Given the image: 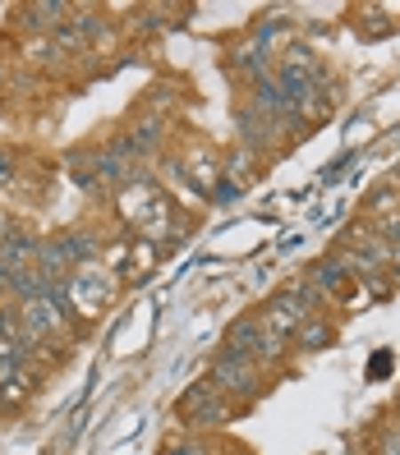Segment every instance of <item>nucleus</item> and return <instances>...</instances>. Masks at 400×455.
Masks as SVG:
<instances>
[{"mask_svg":"<svg viewBox=\"0 0 400 455\" xmlns=\"http://www.w3.org/2000/svg\"><path fill=\"white\" fill-rule=\"evenodd\" d=\"M212 387L221 395H258L262 391V378H258V363L244 359V355H230L221 350L217 363H212Z\"/></svg>","mask_w":400,"mask_h":455,"instance_id":"nucleus-5","label":"nucleus"},{"mask_svg":"<svg viewBox=\"0 0 400 455\" xmlns=\"http://www.w3.org/2000/svg\"><path fill=\"white\" fill-rule=\"evenodd\" d=\"M56 244L65 249L74 272H78V267H97V258H106V249L97 244L92 230H65V235H56Z\"/></svg>","mask_w":400,"mask_h":455,"instance_id":"nucleus-7","label":"nucleus"},{"mask_svg":"<svg viewBox=\"0 0 400 455\" xmlns=\"http://www.w3.org/2000/svg\"><path fill=\"white\" fill-rule=\"evenodd\" d=\"M317 294H327V299H332V294H340L345 285H350V276H345V267L336 262V258H323V262H313L308 267V276H304Z\"/></svg>","mask_w":400,"mask_h":455,"instance_id":"nucleus-8","label":"nucleus"},{"mask_svg":"<svg viewBox=\"0 0 400 455\" xmlns=\"http://www.w3.org/2000/svg\"><path fill=\"white\" fill-rule=\"evenodd\" d=\"M19 14H23V28H33V33H56L60 23H65V14H69V5H23Z\"/></svg>","mask_w":400,"mask_h":455,"instance_id":"nucleus-10","label":"nucleus"},{"mask_svg":"<svg viewBox=\"0 0 400 455\" xmlns=\"http://www.w3.org/2000/svg\"><path fill=\"white\" fill-rule=\"evenodd\" d=\"M175 414L184 419V423H198V427H212V423H226L235 410L226 405V395L212 387V378L207 382H194L189 391H184L180 400H175Z\"/></svg>","mask_w":400,"mask_h":455,"instance_id":"nucleus-4","label":"nucleus"},{"mask_svg":"<svg viewBox=\"0 0 400 455\" xmlns=\"http://www.w3.org/2000/svg\"><path fill=\"white\" fill-rule=\"evenodd\" d=\"M226 350L230 355H244V359H281L285 355V340H276L272 331H262V323H258V313H244V317H235V323L226 327Z\"/></svg>","mask_w":400,"mask_h":455,"instance_id":"nucleus-3","label":"nucleus"},{"mask_svg":"<svg viewBox=\"0 0 400 455\" xmlns=\"http://www.w3.org/2000/svg\"><path fill=\"white\" fill-rule=\"evenodd\" d=\"M28 395H33V372H28V363L14 368L10 378H0V410H19Z\"/></svg>","mask_w":400,"mask_h":455,"instance_id":"nucleus-9","label":"nucleus"},{"mask_svg":"<svg viewBox=\"0 0 400 455\" xmlns=\"http://www.w3.org/2000/svg\"><path fill=\"white\" fill-rule=\"evenodd\" d=\"M396 198H400V189H396V184H382V189L372 194L368 203H372V212H391V207H396Z\"/></svg>","mask_w":400,"mask_h":455,"instance_id":"nucleus-12","label":"nucleus"},{"mask_svg":"<svg viewBox=\"0 0 400 455\" xmlns=\"http://www.w3.org/2000/svg\"><path fill=\"white\" fill-rule=\"evenodd\" d=\"M323 345H332V323L327 317H308L295 331V350H323Z\"/></svg>","mask_w":400,"mask_h":455,"instance_id":"nucleus-11","label":"nucleus"},{"mask_svg":"<svg viewBox=\"0 0 400 455\" xmlns=\"http://www.w3.org/2000/svg\"><path fill=\"white\" fill-rule=\"evenodd\" d=\"M162 455H207V446H203V442H194V437H189V442H171V446H166V451H162Z\"/></svg>","mask_w":400,"mask_h":455,"instance_id":"nucleus-13","label":"nucleus"},{"mask_svg":"<svg viewBox=\"0 0 400 455\" xmlns=\"http://www.w3.org/2000/svg\"><path fill=\"white\" fill-rule=\"evenodd\" d=\"M382 455H400V433H396V427L382 437Z\"/></svg>","mask_w":400,"mask_h":455,"instance_id":"nucleus-14","label":"nucleus"},{"mask_svg":"<svg viewBox=\"0 0 400 455\" xmlns=\"http://www.w3.org/2000/svg\"><path fill=\"white\" fill-rule=\"evenodd\" d=\"M5 180H14V156L0 152V184H5Z\"/></svg>","mask_w":400,"mask_h":455,"instance_id":"nucleus-15","label":"nucleus"},{"mask_svg":"<svg viewBox=\"0 0 400 455\" xmlns=\"http://www.w3.org/2000/svg\"><path fill=\"white\" fill-rule=\"evenodd\" d=\"M116 212H120V221L139 235V239H162V235H171V226H175L171 198L162 194V184H156L152 175H143V171H133V180L120 189Z\"/></svg>","mask_w":400,"mask_h":455,"instance_id":"nucleus-1","label":"nucleus"},{"mask_svg":"<svg viewBox=\"0 0 400 455\" xmlns=\"http://www.w3.org/2000/svg\"><path fill=\"white\" fill-rule=\"evenodd\" d=\"M258 323H262V331H272L276 340H285V345H290V340H295V331L308 323V313H304L295 299H290L285 290H276L272 299H267V304L258 308Z\"/></svg>","mask_w":400,"mask_h":455,"instance_id":"nucleus-6","label":"nucleus"},{"mask_svg":"<svg viewBox=\"0 0 400 455\" xmlns=\"http://www.w3.org/2000/svg\"><path fill=\"white\" fill-rule=\"evenodd\" d=\"M65 294H69V313L84 317H101V308L116 299V276L101 267H78L65 276Z\"/></svg>","mask_w":400,"mask_h":455,"instance_id":"nucleus-2","label":"nucleus"},{"mask_svg":"<svg viewBox=\"0 0 400 455\" xmlns=\"http://www.w3.org/2000/svg\"><path fill=\"white\" fill-rule=\"evenodd\" d=\"M396 433H400V423H396Z\"/></svg>","mask_w":400,"mask_h":455,"instance_id":"nucleus-16","label":"nucleus"}]
</instances>
